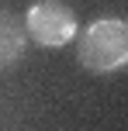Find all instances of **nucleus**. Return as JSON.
<instances>
[{"instance_id":"nucleus-2","label":"nucleus","mask_w":128,"mask_h":131,"mask_svg":"<svg viewBox=\"0 0 128 131\" xmlns=\"http://www.w3.org/2000/svg\"><path fill=\"white\" fill-rule=\"evenodd\" d=\"M21 24H24V35L42 48H62L80 31L76 14L66 4H59V0H38V4H31Z\"/></svg>"},{"instance_id":"nucleus-1","label":"nucleus","mask_w":128,"mask_h":131,"mask_svg":"<svg viewBox=\"0 0 128 131\" xmlns=\"http://www.w3.org/2000/svg\"><path fill=\"white\" fill-rule=\"evenodd\" d=\"M76 59L90 72H114L128 62V24L118 17L90 21L76 31Z\"/></svg>"},{"instance_id":"nucleus-3","label":"nucleus","mask_w":128,"mask_h":131,"mask_svg":"<svg viewBox=\"0 0 128 131\" xmlns=\"http://www.w3.org/2000/svg\"><path fill=\"white\" fill-rule=\"evenodd\" d=\"M24 45H28V35H24V24H21L14 14L0 10V69L14 66L24 55Z\"/></svg>"}]
</instances>
